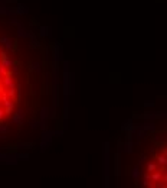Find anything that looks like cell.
I'll use <instances>...</instances> for the list:
<instances>
[{
    "label": "cell",
    "mask_w": 167,
    "mask_h": 188,
    "mask_svg": "<svg viewBox=\"0 0 167 188\" xmlns=\"http://www.w3.org/2000/svg\"><path fill=\"white\" fill-rule=\"evenodd\" d=\"M6 94H7V97H10V99H13V100H17V99H16V94H17V88H16V85L9 87Z\"/></svg>",
    "instance_id": "5"
},
{
    "label": "cell",
    "mask_w": 167,
    "mask_h": 188,
    "mask_svg": "<svg viewBox=\"0 0 167 188\" xmlns=\"http://www.w3.org/2000/svg\"><path fill=\"white\" fill-rule=\"evenodd\" d=\"M1 81H3V84H4V87H6V88L16 85L14 78H13V74H7V75H4V77H1Z\"/></svg>",
    "instance_id": "4"
},
{
    "label": "cell",
    "mask_w": 167,
    "mask_h": 188,
    "mask_svg": "<svg viewBox=\"0 0 167 188\" xmlns=\"http://www.w3.org/2000/svg\"><path fill=\"white\" fill-rule=\"evenodd\" d=\"M0 43H3L7 49H10V48H12V45H13V43H12V39H10V38H6V36L0 38Z\"/></svg>",
    "instance_id": "6"
},
{
    "label": "cell",
    "mask_w": 167,
    "mask_h": 188,
    "mask_svg": "<svg viewBox=\"0 0 167 188\" xmlns=\"http://www.w3.org/2000/svg\"><path fill=\"white\" fill-rule=\"evenodd\" d=\"M6 116H7V114H6V110H4V109H3V106H1V107H0V122H1Z\"/></svg>",
    "instance_id": "8"
},
{
    "label": "cell",
    "mask_w": 167,
    "mask_h": 188,
    "mask_svg": "<svg viewBox=\"0 0 167 188\" xmlns=\"http://www.w3.org/2000/svg\"><path fill=\"white\" fill-rule=\"evenodd\" d=\"M7 130H9V127L6 124H0V133H7Z\"/></svg>",
    "instance_id": "9"
},
{
    "label": "cell",
    "mask_w": 167,
    "mask_h": 188,
    "mask_svg": "<svg viewBox=\"0 0 167 188\" xmlns=\"http://www.w3.org/2000/svg\"><path fill=\"white\" fill-rule=\"evenodd\" d=\"M12 120H13L17 126H22V124H23V120H25V112H23L22 109L14 110V113L12 114Z\"/></svg>",
    "instance_id": "2"
},
{
    "label": "cell",
    "mask_w": 167,
    "mask_h": 188,
    "mask_svg": "<svg viewBox=\"0 0 167 188\" xmlns=\"http://www.w3.org/2000/svg\"><path fill=\"white\" fill-rule=\"evenodd\" d=\"M144 185L167 187V145L160 153L154 156L153 161L146 164V174L143 178Z\"/></svg>",
    "instance_id": "1"
},
{
    "label": "cell",
    "mask_w": 167,
    "mask_h": 188,
    "mask_svg": "<svg viewBox=\"0 0 167 188\" xmlns=\"http://www.w3.org/2000/svg\"><path fill=\"white\" fill-rule=\"evenodd\" d=\"M12 73H13V74H17V73H19V67H17V65H13V67H12Z\"/></svg>",
    "instance_id": "10"
},
{
    "label": "cell",
    "mask_w": 167,
    "mask_h": 188,
    "mask_svg": "<svg viewBox=\"0 0 167 188\" xmlns=\"http://www.w3.org/2000/svg\"><path fill=\"white\" fill-rule=\"evenodd\" d=\"M0 64H3V65L7 67V68H12V67L14 65L13 59H10L6 52H0Z\"/></svg>",
    "instance_id": "3"
},
{
    "label": "cell",
    "mask_w": 167,
    "mask_h": 188,
    "mask_svg": "<svg viewBox=\"0 0 167 188\" xmlns=\"http://www.w3.org/2000/svg\"><path fill=\"white\" fill-rule=\"evenodd\" d=\"M7 74H13L12 71H9V68L7 67H4L3 64H0V78L1 77H4V75H7Z\"/></svg>",
    "instance_id": "7"
}]
</instances>
